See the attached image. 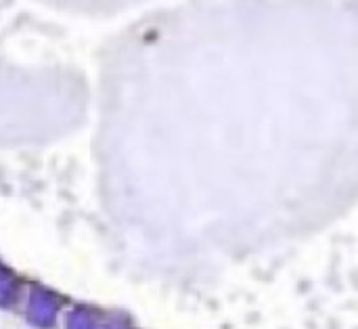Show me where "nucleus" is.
I'll return each instance as SVG.
<instances>
[]
</instances>
